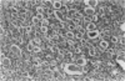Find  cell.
Wrapping results in <instances>:
<instances>
[{
	"label": "cell",
	"instance_id": "obj_1",
	"mask_svg": "<svg viewBox=\"0 0 125 81\" xmlns=\"http://www.w3.org/2000/svg\"><path fill=\"white\" fill-rule=\"evenodd\" d=\"M75 64L78 66H84L86 64H89V57L85 54H81V55H76V60H75Z\"/></svg>",
	"mask_w": 125,
	"mask_h": 81
},
{
	"label": "cell",
	"instance_id": "obj_2",
	"mask_svg": "<svg viewBox=\"0 0 125 81\" xmlns=\"http://www.w3.org/2000/svg\"><path fill=\"white\" fill-rule=\"evenodd\" d=\"M85 39H86V40L100 39V33L98 31V30H93V31H86V33H85Z\"/></svg>",
	"mask_w": 125,
	"mask_h": 81
},
{
	"label": "cell",
	"instance_id": "obj_3",
	"mask_svg": "<svg viewBox=\"0 0 125 81\" xmlns=\"http://www.w3.org/2000/svg\"><path fill=\"white\" fill-rule=\"evenodd\" d=\"M75 60H76V55L70 50H68L65 54V63H75Z\"/></svg>",
	"mask_w": 125,
	"mask_h": 81
},
{
	"label": "cell",
	"instance_id": "obj_4",
	"mask_svg": "<svg viewBox=\"0 0 125 81\" xmlns=\"http://www.w3.org/2000/svg\"><path fill=\"white\" fill-rule=\"evenodd\" d=\"M83 14L86 15V16H93V15L96 14V9H94L91 6H85L83 9Z\"/></svg>",
	"mask_w": 125,
	"mask_h": 81
},
{
	"label": "cell",
	"instance_id": "obj_5",
	"mask_svg": "<svg viewBox=\"0 0 125 81\" xmlns=\"http://www.w3.org/2000/svg\"><path fill=\"white\" fill-rule=\"evenodd\" d=\"M0 65L4 66V67H11L13 66V60L10 59L9 56H6L5 59H3L1 61H0Z\"/></svg>",
	"mask_w": 125,
	"mask_h": 81
},
{
	"label": "cell",
	"instance_id": "obj_6",
	"mask_svg": "<svg viewBox=\"0 0 125 81\" xmlns=\"http://www.w3.org/2000/svg\"><path fill=\"white\" fill-rule=\"evenodd\" d=\"M96 46H99V47H100V49L103 50V51H104V50H106V49H108V47L110 46V43L108 41V40H103V39H100Z\"/></svg>",
	"mask_w": 125,
	"mask_h": 81
},
{
	"label": "cell",
	"instance_id": "obj_7",
	"mask_svg": "<svg viewBox=\"0 0 125 81\" xmlns=\"http://www.w3.org/2000/svg\"><path fill=\"white\" fill-rule=\"evenodd\" d=\"M62 6V1H60V0H55V1H53V5H51V9L55 10V11H58V10H60Z\"/></svg>",
	"mask_w": 125,
	"mask_h": 81
},
{
	"label": "cell",
	"instance_id": "obj_8",
	"mask_svg": "<svg viewBox=\"0 0 125 81\" xmlns=\"http://www.w3.org/2000/svg\"><path fill=\"white\" fill-rule=\"evenodd\" d=\"M73 53H74L75 55H81V54H84V51H83V47H81L80 43H78V44L74 46V50H73Z\"/></svg>",
	"mask_w": 125,
	"mask_h": 81
},
{
	"label": "cell",
	"instance_id": "obj_9",
	"mask_svg": "<svg viewBox=\"0 0 125 81\" xmlns=\"http://www.w3.org/2000/svg\"><path fill=\"white\" fill-rule=\"evenodd\" d=\"M58 13H59V15H60L61 18H64L65 15H68V14H69V10H68L66 5H64V4H62L61 9H60V10H58Z\"/></svg>",
	"mask_w": 125,
	"mask_h": 81
},
{
	"label": "cell",
	"instance_id": "obj_10",
	"mask_svg": "<svg viewBox=\"0 0 125 81\" xmlns=\"http://www.w3.org/2000/svg\"><path fill=\"white\" fill-rule=\"evenodd\" d=\"M86 33V31H85ZM85 33H81V31H75V40L80 41V40H84L85 39Z\"/></svg>",
	"mask_w": 125,
	"mask_h": 81
},
{
	"label": "cell",
	"instance_id": "obj_11",
	"mask_svg": "<svg viewBox=\"0 0 125 81\" xmlns=\"http://www.w3.org/2000/svg\"><path fill=\"white\" fill-rule=\"evenodd\" d=\"M34 46H35V45H34V43H33V41H31V40H30V41H29V43L26 44V46H25L24 49L26 50V51H29V53H33V50H34Z\"/></svg>",
	"mask_w": 125,
	"mask_h": 81
},
{
	"label": "cell",
	"instance_id": "obj_12",
	"mask_svg": "<svg viewBox=\"0 0 125 81\" xmlns=\"http://www.w3.org/2000/svg\"><path fill=\"white\" fill-rule=\"evenodd\" d=\"M31 41H33L34 43V45H36V46H41V45H43V39H40V37H33V39H31Z\"/></svg>",
	"mask_w": 125,
	"mask_h": 81
},
{
	"label": "cell",
	"instance_id": "obj_13",
	"mask_svg": "<svg viewBox=\"0 0 125 81\" xmlns=\"http://www.w3.org/2000/svg\"><path fill=\"white\" fill-rule=\"evenodd\" d=\"M84 27H85V30H86V31H93V30H96V24L90 23V24L85 25Z\"/></svg>",
	"mask_w": 125,
	"mask_h": 81
},
{
	"label": "cell",
	"instance_id": "obj_14",
	"mask_svg": "<svg viewBox=\"0 0 125 81\" xmlns=\"http://www.w3.org/2000/svg\"><path fill=\"white\" fill-rule=\"evenodd\" d=\"M65 37L68 39V40H74L75 39V33L74 31H66V34H65Z\"/></svg>",
	"mask_w": 125,
	"mask_h": 81
},
{
	"label": "cell",
	"instance_id": "obj_15",
	"mask_svg": "<svg viewBox=\"0 0 125 81\" xmlns=\"http://www.w3.org/2000/svg\"><path fill=\"white\" fill-rule=\"evenodd\" d=\"M50 20L49 19H46V18H44V19H41V21H40V24H41V26H48L49 27V25H50Z\"/></svg>",
	"mask_w": 125,
	"mask_h": 81
},
{
	"label": "cell",
	"instance_id": "obj_16",
	"mask_svg": "<svg viewBox=\"0 0 125 81\" xmlns=\"http://www.w3.org/2000/svg\"><path fill=\"white\" fill-rule=\"evenodd\" d=\"M90 19H91V23H94V24H98V23H99V16H98V14L90 16Z\"/></svg>",
	"mask_w": 125,
	"mask_h": 81
},
{
	"label": "cell",
	"instance_id": "obj_17",
	"mask_svg": "<svg viewBox=\"0 0 125 81\" xmlns=\"http://www.w3.org/2000/svg\"><path fill=\"white\" fill-rule=\"evenodd\" d=\"M33 53H34V54H40V53H43V49H41V46H36V45H35Z\"/></svg>",
	"mask_w": 125,
	"mask_h": 81
},
{
	"label": "cell",
	"instance_id": "obj_18",
	"mask_svg": "<svg viewBox=\"0 0 125 81\" xmlns=\"http://www.w3.org/2000/svg\"><path fill=\"white\" fill-rule=\"evenodd\" d=\"M49 65H50V67H55V66L59 65V63H58V60H56V59H53L51 61H49Z\"/></svg>",
	"mask_w": 125,
	"mask_h": 81
},
{
	"label": "cell",
	"instance_id": "obj_19",
	"mask_svg": "<svg viewBox=\"0 0 125 81\" xmlns=\"http://www.w3.org/2000/svg\"><path fill=\"white\" fill-rule=\"evenodd\" d=\"M40 31L45 35V34L49 33V27H48V26H40Z\"/></svg>",
	"mask_w": 125,
	"mask_h": 81
}]
</instances>
